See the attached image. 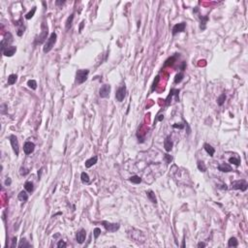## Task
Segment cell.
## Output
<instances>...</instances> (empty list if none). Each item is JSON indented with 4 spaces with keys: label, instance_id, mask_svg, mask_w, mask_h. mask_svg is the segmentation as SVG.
I'll use <instances>...</instances> for the list:
<instances>
[{
    "label": "cell",
    "instance_id": "15",
    "mask_svg": "<svg viewBox=\"0 0 248 248\" xmlns=\"http://www.w3.org/2000/svg\"><path fill=\"white\" fill-rule=\"evenodd\" d=\"M16 52H17V47H14V46H10V47H8L5 51L3 52V54L5 56H8V57H11V56H13L14 54L16 53Z\"/></svg>",
    "mask_w": 248,
    "mask_h": 248
},
{
    "label": "cell",
    "instance_id": "44",
    "mask_svg": "<svg viewBox=\"0 0 248 248\" xmlns=\"http://www.w3.org/2000/svg\"><path fill=\"white\" fill-rule=\"evenodd\" d=\"M42 173H43V168H41L40 170L38 171V178L39 179H41V176H42Z\"/></svg>",
    "mask_w": 248,
    "mask_h": 248
},
{
    "label": "cell",
    "instance_id": "32",
    "mask_svg": "<svg viewBox=\"0 0 248 248\" xmlns=\"http://www.w3.org/2000/svg\"><path fill=\"white\" fill-rule=\"evenodd\" d=\"M27 85H28V86H29L31 89L35 90V89L37 88V82H36V81H34V80H30V81H28V82H27Z\"/></svg>",
    "mask_w": 248,
    "mask_h": 248
},
{
    "label": "cell",
    "instance_id": "30",
    "mask_svg": "<svg viewBox=\"0 0 248 248\" xmlns=\"http://www.w3.org/2000/svg\"><path fill=\"white\" fill-rule=\"evenodd\" d=\"M183 77H184V75H183V72H180V73H178L176 76H175V78H174V83H179V82H181L182 80H183Z\"/></svg>",
    "mask_w": 248,
    "mask_h": 248
},
{
    "label": "cell",
    "instance_id": "27",
    "mask_svg": "<svg viewBox=\"0 0 248 248\" xmlns=\"http://www.w3.org/2000/svg\"><path fill=\"white\" fill-rule=\"evenodd\" d=\"M225 100H226V94H225V93H222V94L217 98V104H218L219 106H223V104L225 103Z\"/></svg>",
    "mask_w": 248,
    "mask_h": 248
},
{
    "label": "cell",
    "instance_id": "4",
    "mask_svg": "<svg viewBox=\"0 0 248 248\" xmlns=\"http://www.w3.org/2000/svg\"><path fill=\"white\" fill-rule=\"evenodd\" d=\"M13 41H14V40H13L12 34L10 33V32H8V33L5 35L4 39H2V41H1V51H2V52H3L8 47H10V45L12 44Z\"/></svg>",
    "mask_w": 248,
    "mask_h": 248
},
{
    "label": "cell",
    "instance_id": "14",
    "mask_svg": "<svg viewBox=\"0 0 248 248\" xmlns=\"http://www.w3.org/2000/svg\"><path fill=\"white\" fill-rule=\"evenodd\" d=\"M178 93H179V89H171V91H170V94L168 95V97H167V99H166V105L167 106H169L171 104V100H172V98L174 96H175V97H178Z\"/></svg>",
    "mask_w": 248,
    "mask_h": 248
},
{
    "label": "cell",
    "instance_id": "21",
    "mask_svg": "<svg viewBox=\"0 0 248 248\" xmlns=\"http://www.w3.org/2000/svg\"><path fill=\"white\" fill-rule=\"evenodd\" d=\"M18 198H19V201H22V202H26V201L28 200V194L25 192V191H20L19 194V196H18Z\"/></svg>",
    "mask_w": 248,
    "mask_h": 248
},
{
    "label": "cell",
    "instance_id": "28",
    "mask_svg": "<svg viewBox=\"0 0 248 248\" xmlns=\"http://www.w3.org/2000/svg\"><path fill=\"white\" fill-rule=\"evenodd\" d=\"M81 179H82V181L83 182V183H89V181H90L89 175L86 174V173H82V174H81Z\"/></svg>",
    "mask_w": 248,
    "mask_h": 248
},
{
    "label": "cell",
    "instance_id": "34",
    "mask_svg": "<svg viewBox=\"0 0 248 248\" xmlns=\"http://www.w3.org/2000/svg\"><path fill=\"white\" fill-rule=\"evenodd\" d=\"M19 248H25V247H30V244L27 242V240H26L25 238H22V240H20V242H19Z\"/></svg>",
    "mask_w": 248,
    "mask_h": 248
},
{
    "label": "cell",
    "instance_id": "48",
    "mask_svg": "<svg viewBox=\"0 0 248 248\" xmlns=\"http://www.w3.org/2000/svg\"><path fill=\"white\" fill-rule=\"evenodd\" d=\"M64 3H65V1H56L55 2L56 5H63Z\"/></svg>",
    "mask_w": 248,
    "mask_h": 248
},
{
    "label": "cell",
    "instance_id": "38",
    "mask_svg": "<svg viewBox=\"0 0 248 248\" xmlns=\"http://www.w3.org/2000/svg\"><path fill=\"white\" fill-rule=\"evenodd\" d=\"M159 80H160V78H159V76H157L155 78V80H154V82H153V85H152V88H151V91H153L154 89H155V87L157 86V83H158V82H159Z\"/></svg>",
    "mask_w": 248,
    "mask_h": 248
},
{
    "label": "cell",
    "instance_id": "26",
    "mask_svg": "<svg viewBox=\"0 0 248 248\" xmlns=\"http://www.w3.org/2000/svg\"><path fill=\"white\" fill-rule=\"evenodd\" d=\"M129 180L132 183H134V184H139V183L141 182V178L140 176H138V175H133V176H131L129 178Z\"/></svg>",
    "mask_w": 248,
    "mask_h": 248
},
{
    "label": "cell",
    "instance_id": "12",
    "mask_svg": "<svg viewBox=\"0 0 248 248\" xmlns=\"http://www.w3.org/2000/svg\"><path fill=\"white\" fill-rule=\"evenodd\" d=\"M47 35H48V27H46V28H44L43 29V31H42V33L39 35V37H38V39H36V41H35V45H40L42 44L43 42L47 39Z\"/></svg>",
    "mask_w": 248,
    "mask_h": 248
},
{
    "label": "cell",
    "instance_id": "40",
    "mask_svg": "<svg viewBox=\"0 0 248 248\" xmlns=\"http://www.w3.org/2000/svg\"><path fill=\"white\" fill-rule=\"evenodd\" d=\"M57 247L58 248H62V247H66V242H64L63 240H60L57 243Z\"/></svg>",
    "mask_w": 248,
    "mask_h": 248
},
{
    "label": "cell",
    "instance_id": "43",
    "mask_svg": "<svg viewBox=\"0 0 248 248\" xmlns=\"http://www.w3.org/2000/svg\"><path fill=\"white\" fill-rule=\"evenodd\" d=\"M11 183H12V180H11V178H8L6 180H5V184L7 186H9V185H11Z\"/></svg>",
    "mask_w": 248,
    "mask_h": 248
},
{
    "label": "cell",
    "instance_id": "16",
    "mask_svg": "<svg viewBox=\"0 0 248 248\" xmlns=\"http://www.w3.org/2000/svg\"><path fill=\"white\" fill-rule=\"evenodd\" d=\"M218 170L221 171V172H223V173H229V172H232L233 171V169H232V167L230 166L229 164H220L218 166Z\"/></svg>",
    "mask_w": 248,
    "mask_h": 248
},
{
    "label": "cell",
    "instance_id": "11",
    "mask_svg": "<svg viewBox=\"0 0 248 248\" xmlns=\"http://www.w3.org/2000/svg\"><path fill=\"white\" fill-rule=\"evenodd\" d=\"M185 27H186L185 22L176 23V24L173 27V35H175L176 33H179V32H183V31L185 30Z\"/></svg>",
    "mask_w": 248,
    "mask_h": 248
},
{
    "label": "cell",
    "instance_id": "35",
    "mask_svg": "<svg viewBox=\"0 0 248 248\" xmlns=\"http://www.w3.org/2000/svg\"><path fill=\"white\" fill-rule=\"evenodd\" d=\"M36 8L37 7H35L34 6L33 8H32V10L29 12V13H27L25 15V19H30L31 18H33V16H34V14H35V12H36Z\"/></svg>",
    "mask_w": 248,
    "mask_h": 248
},
{
    "label": "cell",
    "instance_id": "45",
    "mask_svg": "<svg viewBox=\"0 0 248 248\" xmlns=\"http://www.w3.org/2000/svg\"><path fill=\"white\" fill-rule=\"evenodd\" d=\"M163 119H164V115H158V117H157V120H158V121H162Z\"/></svg>",
    "mask_w": 248,
    "mask_h": 248
},
{
    "label": "cell",
    "instance_id": "33",
    "mask_svg": "<svg viewBox=\"0 0 248 248\" xmlns=\"http://www.w3.org/2000/svg\"><path fill=\"white\" fill-rule=\"evenodd\" d=\"M229 162L231 164H233V165H236V166H239L240 165V160L238 159V158H236V157H231L229 159Z\"/></svg>",
    "mask_w": 248,
    "mask_h": 248
},
{
    "label": "cell",
    "instance_id": "20",
    "mask_svg": "<svg viewBox=\"0 0 248 248\" xmlns=\"http://www.w3.org/2000/svg\"><path fill=\"white\" fill-rule=\"evenodd\" d=\"M15 25L19 26V29H18V36H22V33L24 32V29H25V27H24V26H23V24H22V22H20V20H19V22H16Z\"/></svg>",
    "mask_w": 248,
    "mask_h": 248
},
{
    "label": "cell",
    "instance_id": "39",
    "mask_svg": "<svg viewBox=\"0 0 248 248\" xmlns=\"http://www.w3.org/2000/svg\"><path fill=\"white\" fill-rule=\"evenodd\" d=\"M28 173H29L28 170L25 169V168H22V169H20V174H22V175H26Z\"/></svg>",
    "mask_w": 248,
    "mask_h": 248
},
{
    "label": "cell",
    "instance_id": "17",
    "mask_svg": "<svg viewBox=\"0 0 248 248\" xmlns=\"http://www.w3.org/2000/svg\"><path fill=\"white\" fill-rule=\"evenodd\" d=\"M97 160H98V157H97V156H93V157H91L90 159L85 161V167H86V168H90V167H92L93 165H95V164L97 163Z\"/></svg>",
    "mask_w": 248,
    "mask_h": 248
},
{
    "label": "cell",
    "instance_id": "18",
    "mask_svg": "<svg viewBox=\"0 0 248 248\" xmlns=\"http://www.w3.org/2000/svg\"><path fill=\"white\" fill-rule=\"evenodd\" d=\"M146 194H147V198L150 200V202H152L153 204H157V200H156L155 194H154L153 191L148 190V191H146Z\"/></svg>",
    "mask_w": 248,
    "mask_h": 248
},
{
    "label": "cell",
    "instance_id": "7",
    "mask_svg": "<svg viewBox=\"0 0 248 248\" xmlns=\"http://www.w3.org/2000/svg\"><path fill=\"white\" fill-rule=\"evenodd\" d=\"M125 96H126V86L125 85H122V86H120V87L116 90L115 99L118 101V102H122L123 99L125 98Z\"/></svg>",
    "mask_w": 248,
    "mask_h": 248
},
{
    "label": "cell",
    "instance_id": "37",
    "mask_svg": "<svg viewBox=\"0 0 248 248\" xmlns=\"http://www.w3.org/2000/svg\"><path fill=\"white\" fill-rule=\"evenodd\" d=\"M174 60H175V56H173V57L169 58V59H168V60L166 61V63H165V66H169V65H172V64L174 63Z\"/></svg>",
    "mask_w": 248,
    "mask_h": 248
},
{
    "label": "cell",
    "instance_id": "22",
    "mask_svg": "<svg viewBox=\"0 0 248 248\" xmlns=\"http://www.w3.org/2000/svg\"><path fill=\"white\" fill-rule=\"evenodd\" d=\"M73 19H74V14H71L70 17L67 19L66 23H65V27H66V30H69L72 26V23H73Z\"/></svg>",
    "mask_w": 248,
    "mask_h": 248
},
{
    "label": "cell",
    "instance_id": "29",
    "mask_svg": "<svg viewBox=\"0 0 248 248\" xmlns=\"http://www.w3.org/2000/svg\"><path fill=\"white\" fill-rule=\"evenodd\" d=\"M197 166H198V169H199L201 172H206V171H207V166H206V164H204L203 161H198Z\"/></svg>",
    "mask_w": 248,
    "mask_h": 248
},
{
    "label": "cell",
    "instance_id": "47",
    "mask_svg": "<svg viewBox=\"0 0 248 248\" xmlns=\"http://www.w3.org/2000/svg\"><path fill=\"white\" fill-rule=\"evenodd\" d=\"M83 24H84V20H82V22H81V26H80V32H82V27H83Z\"/></svg>",
    "mask_w": 248,
    "mask_h": 248
},
{
    "label": "cell",
    "instance_id": "31",
    "mask_svg": "<svg viewBox=\"0 0 248 248\" xmlns=\"http://www.w3.org/2000/svg\"><path fill=\"white\" fill-rule=\"evenodd\" d=\"M201 18V26L200 28L202 30L206 29V22H207V19H208V17H200Z\"/></svg>",
    "mask_w": 248,
    "mask_h": 248
},
{
    "label": "cell",
    "instance_id": "10",
    "mask_svg": "<svg viewBox=\"0 0 248 248\" xmlns=\"http://www.w3.org/2000/svg\"><path fill=\"white\" fill-rule=\"evenodd\" d=\"M34 149H35V145H34V143H31V141H26V143H24L23 150H24V153H25L26 155L31 154V153L34 151Z\"/></svg>",
    "mask_w": 248,
    "mask_h": 248
},
{
    "label": "cell",
    "instance_id": "19",
    "mask_svg": "<svg viewBox=\"0 0 248 248\" xmlns=\"http://www.w3.org/2000/svg\"><path fill=\"white\" fill-rule=\"evenodd\" d=\"M204 150L209 154L210 156H213L214 155V152H215V149L212 146H211L210 145H208V144H204Z\"/></svg>",
    "mask_w": 248,
    "mask_h": 248
},
{
    "label": "cell",
    "instance_id": "2",
    "mask_svg": "<svg viewBox=\"0 0 248 248\" xmlns=\"http://www.w3.org/2000/svg\"><path fill=\"white\" fill-rule=\"evenodd\" d=\"M248 187L247 182L245 181L244 179H240V180H236L233 181L231 184V188L233 190H241V191H246Z\"/></svg>",
    "mask_w": 248,
    "mask_h": 248
},
{
    "label": "cell",
    "instance_id": "6",
    "mask_svg": "<svg viewBox=\"0 0 248 248\" xmlns=\"http://www.w3.org/2000/svg\"><path fill=\"white\" fill-rule=\"evenodd\" d=\"M102 225L105 227V229L109 231V232H111V233L116 232L119 229V227H120L118 223H110L108 221H102Z\"/></svg>",
    "mask_w": 248,
    "mask_h": 248
},
{
    "label": "cell",
    "instance_id": "8",
    "mask_svg": "<svg viewBox=\"0 0 248 248\" xmlns=\"http://www.w3.org/2000/svg\"><path fill=\"white\" fill-rule=\"evenodd\" d=\"M110 93H111V85L104 84L101 86L100 91H99V95L101 98H107L110 96Z\"/></svg>",
    "mask_w": 248,
    "mask_h": 248
},
{
    "label": "cell",
    "instance_id": "24",
    "mask_svg": "<svg viewBox=\"0 0 248 248\" xmlns=\"http://www.w3.org/2000/svg\"><path fill=\"white\" fill-rule=\"evenodd\" d=\"M237 245H238V241H237L236 237H231L229 241H228V246L229 247H237Z\"/></svg>",
    "mask_w": 248,
    "mask_h": 248
},
{
    "label": "cell",
    "instance_id": "13",
    "mask_svg": "<svg viewBox=\"0 0 248 248\" xmlns=\"http://www.w3.org/2000/svg\"><path fill=\"white\" fill-rule=\"evenodd\" d=\"M173 146H174V143H173V141H172V139H171L170 136H168V137L165 139V141H164V147H165V150H166L167 152H170L171 150H172Z\"/></svg>",
    "mask_w": 248,
    "mask_h": 248
},
{
    "label": "cell",
    "instance_id": "41",
    "mask_svg": "<svg viewBox=\"0 0 248 248\" xmlns=\"http://www.w3.org/2000/svg\"><path fill=\"white\" fill-rule=\"evenodd\" d=\"M173 127H174V128H179V129H183V128H184V125H183V124H178V123H176V124H174V125H173Z\"/></svg>",
    "mask_w": 248,
    "mask_h": 248
},
{
    "label": "cell",
    "instance_id": "3",
    "mask_svg": "<svg viewBox=\"0 0 248 248\" xmlns=\"http://www.w3.org/2000/svg\"><path fill=\"white\" fill-rule=\"evenodd\" d=\"M89 74V70L85 69V70H78L77 74H76V81L79 84H82L87 80V76Z\"/></svg>",
    "mask_w": 248,
    "mask_h": 248
},
{
    "label": "cell",
    "instance_id": "1",
    "mask_svg": "<svg viewBox=\"0 0 248 248\" xmlns=\"http://www.w3.org/2000/svg\"><path fill=\"white\" fill-rule=\"evenodd\" d=\"M56 39H57V35H56V33L55 32H52V33L51 34L49 38H48V40H47V42L45 43V46H44V48H43V52H44L45 53H47V52L52 51V48L54 47Z\"/></svg>",
    "mask_w": 248,
    "mask_h": 248
},
{
    "label": "cell",
    "instance_id": "5",
    "mask_svg": "<svg viewBox=\"0 0 248 248\" xmlns=\"http://www.w3.org/2000/svg\"><path fill=\"white\" fill-rule=\"evenodd\" d=\"M9 141L11 144L13 150L16 153V156H18L19 154V141H18V138L16 137L15 135H11L9 137Z\"/></svg>",
    "mask_w": 248,
    "mask_h": 248
},
{
    "label": "cell",
    "instance_id": "46",
    "mask_svg": "<svg viewBox=\"0 0 248 248\" xmlns=\"http://www.w3.org/2000/svg\"><path fill=\"white\" fill-rule=\"evenodd\" d=\"M198 247H206V243L200 242V243H198Z\"/></svg>",
    "mask_w": 248,
    "mask_h": 248
},
{
    "label": "cell",
    "instance_id": "9",
    "mask_svg": "<svg viewBox=\"0 0 248 248\" xmlns=\"http://www.w3.org/2000/svg\"><path fill=\"white\" fill-rule=\"evenodd\" d=\"M85 237H86V232H85L84 229H81L79 231L77 235H76V239H77V242L82 244L83 243L85 240Z\"/></svg>",
    "mask_w": 248,
    "mask_h": 248
},
{
    "label": "cell",
    "instance_id": "49",
    "mask_svg": "<svg viewBox=\"0 0 248 248\" xmlns=\"http://www.w3.org/2000/svg\"><path fill=\"white\" fill-rule=\"evenodd\" d=\"M16 242H17V237H14V239H13V244H12V247H15Z\"/></svg>",
    "mask_w": 248,
    "mask_h": 248
},
{
    "label": "cell",
    "instance_id": "42",
    "mask_svg": "<svg viewBox=\"0 0 248 248\" xmlns=\"http://www.w3.org/2000/svg\"><path fill=\"white\" fill-rule=\"evenodd\" d=\"M165 159L167 160V163H171V161L173 160V157L170 155H168V154H166V155H165Z\"/></svg>",
    "mask_w": 248,
    "mask_h": 248
},
{
    "label": "cell",
    "instance_id": "25",
    "mask_svg": "<svg viewBox=\"0 0 248 248\" xmlns=\"http://www.w3.org/2000/svg\"><path fill=\"white\" fill-rule=\"evenodd\" d=\"M17 80H18V76H17V75H15V74L10 75L9 78H8V84L13 85L16 82H17Z\"/></svg>",
    "mask_w": 248,
    "mask_h": 248
},
{
    "label": "cell",
    "instance_id": "36",
    "mask_svg": "<svg viewBox=\"0 0 248 248\" xmlns=\"http://www.w3.org/2000/svg\"><path fill=\"white\" fill-rule=\"evenodd\" d=\"M101 233H102V232H101V229H100V228H95V229H94V231H93L94 238H95V239H97V238L99 237V236L101 235Z\"/></svg>",
    "mask_w": 248,
    "mask_h": 248
},
{
    "label": "cell",
    "instance_id": "23",
    "mask_svg": "<svg viewBox=\"0 0 248 248\" xmlns=\"http://www.w3.org/2000/svg\"><path fill=\"white\" fill-rule=\"evenodd\" d=\"M24 189L28 193H32L34 190V186H33V182L31 181H26L25 184H24Z\"/></svg>",
    "mask_w": 248,
    "mask_h": 248
}]
</instances>
